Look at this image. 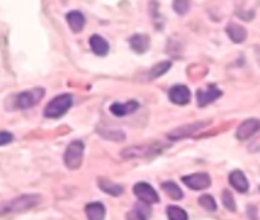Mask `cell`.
I'll return each mask as SVG.
<instances>
[{
    "instance_id": "obj_8",
    "label": "cell",
    "mask_w": 260,
    "mask_h": 220,
    "mask_svg": "<svg viewBox=\"0 0 260 220\" xmlns=\"http://www.w3.org/2000/svg\"><path fill=\"white\" fill-rule=\"evenodd\" d=\"M182 182L190 190L201 191V190H205V188L210 187L211 179L207 173H195V174H190V176H184Z\"/></svg>"
},
{
    "instance_id": "obj_22",
    "label": "cell",
    "mask_w": 260,
    "mask_h": 220,
    "mask_svg": "<svg viewBox=\"0 0 260 220\" xmlns=\"http://www.w3.org/2000/svg\"><path fill=\"white\" fill-rule=\"evenodd\" d=\"M167 217L170 220H188V214L181 207H175V205L167 207Z\"/></svg>"
},
{
    "instance_id": "obj_13",
    "label": "cell",
    "mask_w": 260,
    "mask_h": 220,
    "mask_svg": "<svg viewBox=\"0 0 260 220\" xmlns=\"http://www.w3.org/2000/svg\"><path fill=\"white\" fill-rule=\"evenodd\" d=\"M230 183H231V187L239 193H247L250 190V182H248L247 176L240 170H234L230 173Z\"/></svg>"
},
{
    "instance_id": "obj_15",
    "label": "cell",
    "mask_w": 260,
    "mask_h": 220,
    "mask_svg": "<svg viewBox=\"0 0 260 220\" xmlns=\"http://www.w3.org/2000/svg\"><path fill=\"white\" fill-rule=\"evenodd\" d=\"M89 45H91V49L94 51L95 55H100V57H104V55L109 54V43L103 39L101 35H92L89 39Z\"/></svg>"
},
{
    "instance_id": "obj_18",
    "label": "cell",
    "mask_w": 260,
    "mask_h": 220,
    "mask_svg": "<svg viewBox=\"0 0 260 220\" xmlns=\"http://www.w3.org/2000/svg\"><path fill=\"white\" fill-rule=\"evenodd\" d=\"M98 187L106 193V194H110L113 197H118L124 193V188L119 185V183H113L107 179H98Z\"/></svg>"
},
{
    "instance_id": "obj_27",
    "label": "cell",
    "mask_w": 260,
    "mask_h": 220,
    "mask_svg": "<svg viewBox=\"0 0 260 220\" xmlns=\"http://www.w3.org/2000/svg\"><path fill=\"white\" fill-rule=\"evenodd\" d=\"M103 138L106 139H113V141H123L126 138V135L123 132H101Z\"/></svg>"
},
{
    "instance_id": "obj_16",
    "label": "cell",
    "mask_w": 260,
    "mask_h": 220,
    "mask_svg": "<svg viewBox=\"0 0 260 220\" xmlns=\"http://www.w3.org/2000/svg\"><path fill=\"white\" fill-rule=\"evenodd\" d=\"M150 46V39L144 34H135L130 37V48L138 52V54H144Z\"/></svg>"
},
{
    "instance_id": "obj_11",
    "label": "cell",
    "mask_w": 260,
    "mask_h": 220,
    "mask_svg": "<svg viewBox=\"0 0 260 220\" xmlns=\"http://www.w3.org/2000/svg\"><path fill=\"white\" fill-rule=\"evenodd\" d=\"M161 149L159 145H149V147H130V149H127L126 152L121 153V156L123 158H141V156H150L152 152L153 153H158Z\"/></svg>"
},
{
    "instance_id": "obj_6",
    "label": "cell",
    "mask_w": 260,
    "mask_h": 220,
    "mask_svg": "<svg viewBox=\"0 0 260 220\" xmlns=\"http://www.w3.org/2000/svg\"><path fill=\"white\" fill-rule=\"evenodd\" d=\"M219 97H222V90L217 89L214 84L205 86V87H202L196 92V101H198L199 107H205L208 104L214 103Z\"/></svg>"
},
{
    "instance_id": "obj_7",
    "label": "cell",
    "mask_w": 260,
    "mask_h": 220,
    "mask_svg": "<svg viewBox=\"0 0 260 220\" xmlns=\"http://www.w3.org/2000/svg\"><path fill=\"white\" fill-rule=\"evenodd\" d=\"M207 124H208V122L205 121V122H193V124H187V125L178 127V128H175L173 132L168 133V138L173 139V141L184 139V138H190V136H193L195 133L201 132Z\"/></svg>"
},
{
    "instance_id": "obj_19",
    "label": "cell",
    "mask_w": 260,
    "mask_h": 220,
    "mask_svg": "<svg viewBox=\"0 0 260 220\" xmlns=\"http://www.w3.org/2000/svg\"><path fill=\"white\" fill-rule=\"evenodd\" d=\"M66 18H67L69 26H71V29L74 32H81L83 31L84 23H86V18H84V15L80 11H71L66 15Z\"/></svg>"
},
{
    "instance_id": "obj_28",
    "label": "cell",
    "mask_w": 260,
    "mask_h": 220,
    "mask_svg": "<svg viewBox=\"0 0 260 220\" xmlns=\"http://www.w3.org/2000/svg\"><path fill=\"white\" fill-rule=\"evenodd\" d=\"M12 141V135L9 132H0V147L6 145Z\"/></svg>"
},
{
    "instance_id": "obj_10",
    "label": "cell",
    "mask_w": 260,
    "mask_h": 220,
    "mask_svg": "<svg viewBox=\"0 0 260 220\" xmlns=\"http://www.w3.org/2000/svg\"><path fill=\"white\" fill-rule=\"evenodd\" d=\"M168 98L171 103H175L178 106H185L190 103V98H192V94H190V90L187 86H182V84H178V86H173L170 90H168Z\"/></svg>"
},
{
    "instance_id": "obj_23",
    "label": "cell",
    "mask_w": 260,
    "mask_h": 220,
    "mask_svg": "<svg viewBox=\"0 0 260 220\" xmlns=\"http://www.w3.org/2000/svg\"><path fill=\"white\" fill-rule=\"evenodd\" d=\"M171 67V63L170 61H162V63H158L156 66H153V69L149 72V78L153 80V78H158L161 75H164V73Z\"/></svg>"
},
{
    "instance_id": "obj_9",
    "label": "cell",
    "mask_w": 260,
    "mask_h": 220,
    "mask_svg": "<svg viewBox=\"0 0 260 220\" xmlns=\"http://www.w3.org/2000/svg\"><path fill=\"white\" fill-rule=\"evenodd\" d=\"M259 130H260V121L251 118V119H247L239 125L236 136L239 141H247V139L253 138Z\"/></svg>"
},
{
    "instance_id": "obj_4",
    "label": "cell",
    "mask_w": 260,
    "mask_h": 220,
    "mask_svg": "<svg viewBox=\"0 0 260 220\" xmlns=\"http://www.w3.org/2000/svg\"><path fill=\"white\" fill-rule=\"evenodd\" d=\"M133 194L140 199V202L147 205H153L159 202V196L155 191V188L147 182H138L133 185Z\"/></svg>"
},
{
    "instance_id": "obj_5",
    "label": "cell",
    "mask_w": 260,
    "mask_h": 220,
    "mask_svg": "<svg viewBox=\"0 0 260 220\" xmlns=\"http://www.w3.org/2000/svg\"><path fill=\"white\" fill-rule=\"evenodd\" d=\"M43 97H45V89L43 87H34L31 90L22 92V94L17 97V107L31 109L36 104H39Z\"/></svg>"
},
{
    "instance_id": "obj_25",
    "label": "cell",
    "mask_w": 260,
    "mask_h": 220,
    "mask_svg": "<svg viewBox=\"0 0 260 220\" xmlns=\"http://www.w3.org/2000/svg\"><path fill=\"white\" fill-rule=\"evenodd\" d=\"M222 202H223V205L227 210L230 211H236V202H234V197L233 194L228 191V190H225L222 191Z\"/></svg>"
},
{
    "instance_id": "obj_14",
    "label": "cell",
    "mask_w": 260,
    "mask_h": 220,
    "mask_svg": "<svg viewBox=\"0 0 260 220\" xmlns=\"http://www.w3.org/2000/svg\"><path fill=\"white\" fill-rule=\"evenodd\" d=\"M152 216L150 205L147 204H136L129 213H127V220H147Z\"/></svg>"
},
{
    "instance_id": "obj_1",
    "label": "cell",
    "mask_w": 260,
    "mask_h": 220,
    "mask_svg": "<svg viewBox=\"0 0 260 220\" xmlns=\"http://www.w3.org/2000/svg\"><path fill=\"white\" fill-rule=\"evenodd\" d=\"M40 202H42L40 194H23L19 197H14L0 204V216L12 213H25L28 210H32L34 207H37Z\"/></svg>"
},
{
    "instance_id": "obj_3",
    "label": "cell",
    "mask_w": 260,
    "mask_h": 220,
    "mask_svg": "<svg viewBox=\"0 0 260 220\" xmlns=\"http://www.w3.org/2000/svg\"><path fill=\"white\" fill-rule=\"evenodd\" d=\"M84 156V144L81 141H72L64 152V165L69 170H77Z\"/></svg>"
},
{
    "instance_id": "obj_24",
    "label": "cell",
    "mask_w": 260,
    "mask_h": 220,
    "mask_svg": "<svg viewBox=\"0 0 260 220\" xmlns=\"http://www.w3.org/2000/svg\"><path fill=\"white\" fill-rule=\"evenodd\" d=\"M199 205H201L204 210H207V211H216V208H217L216 200H214L213 196H210V194L201 196V197H199Z\"/></svg>"
},
{
    "instance_id": "obj_26",
    "label": "cell",
    "mask_w": 260,
    "mask_h": 220,
    "mask_svg": "<svg viewBox=\"0 0 260 220\" xmlns=\"http://www.w3.org/2000/svg\"><path fill=\"white\" fill-rule=\"evenodd\" d=\"M173 9L179 15H184L190 9V0H175V2H173Z\"/></svg>"
},
{
    "instance_id": "obj_20",
    "label": "cell",
    "mask_w": 260,
    "mask_h": 220,
    "mask_svg": "<svg viewBox=\"0 0 260 220\" xmlns=\"http://www.w3.org/2000/svg\"><path fill=\"white\" fill-rule=\"evenodd\" d=\"M227 34L230 35V39H231L234 43H244L245 39H247V31H245V28L240 26V25H236V23H230V25H228Z\"/></svg>"
},
{
    "instance_id": "obj_17",
    "label": "cell",
    "mask_w": 260,
    "mask_h": 220,
    "mask_svg": "<svg viewBox=\"0 0 260 220\" xmlns=\"http://www.w3.org/2000/svg\"><path fill=\"white\" fill-rule=\"evenodd\" d=\"M86 216L89 220H104L106 217V208L100 202H92V204L86 205Z\"/></svg>"
},
{
    "instance_id": "obj_29",
    "label": "cell",
    "mask_w": 260,
    "mask_h": 220,
    "mask_svg": "<svg viewBox=\"0 0 260 220\" xmlns=\"http://www.w3.org/2000/svg\"><path fill=\"white\" fill-rule=\"evenodd\" d=\"M250 152H260V135L250 144Z\"/></svg>"
},
{
    "instance_id": "obj_12",
    "label": "cell",
    "mask_w": 260,
    "mask_h": 220,
    "mask_svg": "<svg viewBox=\"0 0 260 220\" xmlns=\"http://www.w3.org/2000/svg\"><path fill=\"white\" fill-rule=\"evenodd\" d=\"M140 107L135 100H130L127 103H115L110 106V112L115 115V116H127L133 112H136V109Z\"/></svg>"
},
{
    "instance_id": "obj_21",
    "label": "cell",
    "mask_w": 260,
    "mask_h": 220,
    "mask_svg": "<svg viewBox=\"0 0 260 220\" xmlns=\"http://www.w3.org/2000/svg\"><path fill=\"white\" fill-rule=\"evenodd\" d=\"M162 190L165 191V194L171 199H175V200H181L182 199V190L176 185L175 182H171V180H167L162 183Z\"/></svg>"
},
{
    "instance_id": "obj_2",
    "label": "cell",
    "mask_w": 260,
    "mask_h": 220,
    "mask_svg": "<svg viewBox=\"0 0 260 220\" xmlns=\"http://www.w3.org/2000/svg\"><path fill=\"white\" fill-rule=\"evenodd\" d=\"M72 103H74V100H72L71 95H67V94L58 95L46 106L45 116H48V118H60V116H63L67 112L69 109L72 107Z\"/></svg>"
}]
</instances>
